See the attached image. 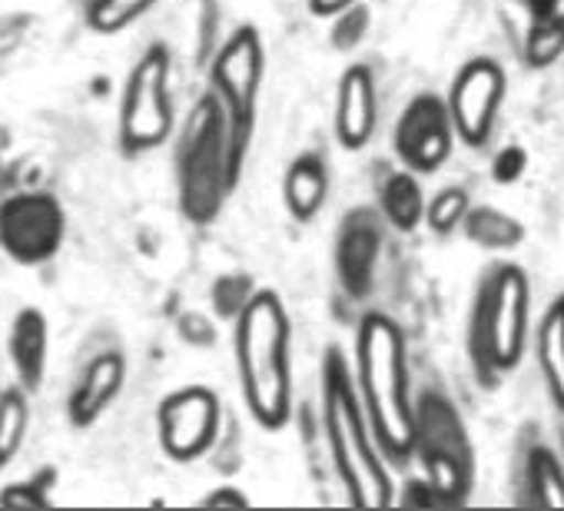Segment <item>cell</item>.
I'll return each instance as SVG.
<instances>
[{
	"label": "cell",
	"mask_w": 564,
	"mask_h": 511,
	"mask_svg": "<svg viewBox=\"0 0 564 511\" xmlns=\"http://www.w3.org/2000/svg\"><path fill=\"white\" fill-rule=\"evenodd\" d=\"M514 504H521V508H564V458L554 445H547L531 428L518 442Z\"/></svg>",
	"instance_id": "obj_14"
},
{
	"label": "cell",
	"mask_w": 564,
	"mask_h": 511,
	"mask_svg": "<svg viewBox=\"0 0 564 511\" xmlns=\"http://www.w3.org/2000/svg\"><path fill=\"white\" fill-rule=\"evenodd\" d=\"M123 376H127V366H123V359H120L117 352L97 356V359L84 369V376H80V382H77V389H74V395H70V422H74L77 428L94 425V422L110 409V402L120 395Z\"/></svg>",
	"instance_id": "obj_16"
},
{
	"label": "cell",
	"mask_w": 564,
	"mask_h": 511,
	"mask_svg": "<svg viewBox=\"0 0 564 511\" xmlns=\"http://www.w3.org/2000/svg\"><path fill=\"white\" fill-rule=\"evenodd\" d=\"M282 196H286V206L296 219H313L326 196H329V173H326V163L316 156V153H303L293 160L290 173H286V183H282Z\"/></svg>",
	"instance_id": "obj_20"
},
{
	"label": "cell",
	"mask_w": 564,
	"mask_h": 511,
	"mask_svg": "<svg viewBox=\"0 0 564 511\" xmlns=\"http://www.w3.org/2000/svg\"><path fill=\"white\" fill-rule=\"evenodd\" d=\"M468 206L471 196L465 186H445L432 199H425V222L435 236H452L455 229H462Z\"/></svg>",
	"instance_id": "obj_23"
},
{
	"label": "cell",
	"mask_w": 564,
	"mask_h": 511,
	"mask_svg": "<svg viewBox=\"0 0 564 511\" xmlns=\"http://www.w3.org/2000/svg\"><path fill=\"white\" fill-rule=\"evenodd\" d=\"M160 442L163 452L176 461H193L199 458L219 425V405L209 389H180L160 405Z\"/></svg>",
	"instance_id": "obj_12"
},
{
	"label": "cell",
	"mask_w": 564,
	"mask_h": 511,
	"mask_svg": "<svg viewBox=\"0 0 564 511\" xmlns=\"http://www.w3.org/2000/svg\"><path fill=\"white\" fill-rule=\"evenodd\" d=\"M382 256V216L376 209H352L336 239V273L349 300H366L376 286Z\"/></svg>",
	"instance_id": "obj_13"
},
{
	"label": "cell",
	"mask_w": 564,
	"mask_h": 511,
	"mask_svg": "<svg viewBox=\"0 0 564 511\" xmlns=\"http://www.w3.org/2000/svg\"><path fill=\"white\" fill-rule=\"evenodd\" d=\"M518 4H524L531 18H541V14H554L561 8V0H518Z\"/></svg>",
	"instance_id": "obj_29"
},
{
	"label": "cell",
	"mask_w": 564,
	"mask_h": 511,
	"mask_svg": "<svg viewBox=\"0 0 564 511\" xmlns=\"http://www.w3.org/2000/svg\"><path fill=\"white\" fill-rule=\"evenodd\" d=\"M170 51L153 44L133 67L123 97V140L130 150L160 146L170 133Z\"/></svg>",
	"instance_id": "obj_9"
},
{
	"label": "cell",
	"mask_w": 564,
	"mask_h": 511,
	"mask_svg": "<svg viewBox=\"0 0 564 511\" xmlns=\"http://www.w3.org/2000/svg\"><path fill=\"white\" fill-rule=\"evenodd\" d=\"M379 216L399 232H415L425 222V193L412 170H392L379 189Z\"/></svg>",
	"instance_id": "obj_19"
},
{
	"label": "cell",
	"mask_w": 564,
	"mask_h": 511,
	"mask_svg": "<svg viewBox=\"0 0 564 511\" xmlns=\"http://www.w3.org/2000/svg\"><path fill=\"white\" fill-rule=\"evenodd\" d=\"M28 428V399L18 389H8L0 395V465H4L24 442Z\"/></svg>",
	"instance_id": "obj_25"
},
{
	"label": "cell",
	"mask_w": 564,
	"mask_h": 511,
	"mask_svg": "<svg viewBox=\"0 0 564 511\" xmlns=\"http://www.w3.org/2000/svg\"><path fill=\"white\" fill-rule=\"evenodd\" d=\"M262 80V47L252 28L232 34V41L219 51L213 64V87L216 100L226 117V153H229V176L239 180L242 156L252 140L256 127V100Z\"/></svg>",
	"instance_id": "obj_7"
},
{
	"label": "cell",
	"mask_w": 564,
	"mask_h": 511,
	"mask_svg": "<svg viewBox=\"0 0 564 511\" xmlns=\"http://www.w3.org/2000/svg\"><path fill=\"white\" fill-rule=\"evenodd\" d=\"M356 372L359 399L382 458L402 465L412 458L415 402L409 389L405 336L386 313H369L356 333Z\"/></svg>",
	"instance_id": "obj_1"
},
{
	"label": "cell",
	"mask_w": 564,
	"mask_h": 511,
	"mask_svg": "<svg viewBox=\"0 0 564 511\" xmlns=\"http://www.w3.org/2000/svg\"><path fill=\"white\" fill-rule=\"evenodd\" d=\"M564 415V412H561ZM561 458H564V425H561Z\"/></svg>",
	"instance_id": "obj_30"
},
{
	"label": "cell",
	"mask_w": 564,
	"mask_h": 511,
	"mask_svg": "<svg viewBox=\"0 0 564 511\" xmlns=\"http://www.w3.org/2000/svg\"><path fill=\"white\" fill-rule=\"evenodd\" d=\"M455 127L445 107V97L438 94H415L392 133V150L405 170L415 176L435 173L452 160L455 150Z\"/></svg>",
	"instance_id": "obj_10"
},
{
	"label": "cell",
	"mask_w": 564,
	"mask_h": 511,
	"mask_svg": "<svg viewBox=\"0 0 564 511\" xmlns=\"http://www.w3.org/2000/svg\"><path fill=\"white\" fill-rule=\"evenodd\" d=\"M462 229L475 246L491 249V252H511L528 239L524 222L498 206H468Z\"/></svg>",
	"instance_id": "obj_21"
},
{
	"label": "cell",
	"mask_w": 564,
	"mask_h": 511,
	"mask_svg": "<svg viewBox=\"0 0 564 511\" xmlns=\"http://www.w3.org/2000/svg\"><path fill=\"white\" fill-rule=\"evenodd\" d=\"M412 458L422 465V481L438 508H462L475 491V442L468 425L442 389H425L415 402Z\"/></svg>",
	"instance_id": "obj_5"
},
{
	"label": "cell",
	"mask_w": 564,
	"mask_h": 511,
	"mask_svg": "<svg viewBox=\"0 0 564 511\" xmlns=\"http://www.w3.org/2000/svg\"><path fill=\"white\" fill-rule=\"evenodd\" d=\"M203 504H232V508H246L249 504V498L242 494V491H236V488H219V491H213V494H206L203 498Z\"/></svg>",
	"instance_id": "obj_27"
},
{
	"label": "cell",
	"mask_w": 564,
	"mask_h": 511,
	"mask_svg": "<svg viewBox=\"0 0 564 511\" xmlns=\"http://www.w3.org/2000/svg\"><path fill=\"white\" fill-rule=\"evenodd\" d=\"M505 97H508V70L495 57L481 54L465 61L452 77L448 100H445L455 137L465 146L481 150L495 133Z\"/></svg>",
	"instance_id": "obj_8"
},
{
	"label": "cell",
	"mask_w": 564,
	"mask_h": 511,
	"mask_svg": "<svg viewBox=\"0 0 564 511\" xmlns=\"http://www.w3.org/2000/svg\"><path fill=\"white\" fill-rule=\"evenodd\" d=\"M0 501H4V504H47V494L21 491V485H14V488H8L4 494H0Z\"/></svg>",
	"instance_id": "obj_28"
},
{
	"label": "cell",
	"mask_w": 564,
	"mask_h": 511,
	"mask_svg": "<svg viewBox=\"0 0 564 511\" xmlns=\"http://www.w3.org/2000/svg\"><path fill=\"white\" fill-rule=\"evenodd\" d=\"M323 422H326L333 461L346 485L349 501L359 508L395 504V488H392L389 468L372 438L349 362L339 349H329L326 366H323Z\"/></svg>",
	"instance_id": "obj_4"
},
{
	"label": "cell",
	"mask_w": 564,
	"mask_h": 511,
	"mask_svg": "<svg viewBox=\"0 0 564 511\" xmlns=\"http://www.w3.org/2000/svg\"><path fill=\"white\" fill-rule=\"evenodd\" d=\"M379 123V90L366 64H352L339 80L336 97V137L346 150H362L376 137Z\"/></svg>",
	"instance_id": "obj_15"
},
{
	"label": "cell",
	"mask_w": 564,
	"mask_h": 511,
	"mask_svg": "<svg viewBox=\"0 0 564 511\" xmlns=\"http://www.w3.org/2000/svg\"><path fill=\"white\" fill-rule=\"evenodd\" d=\"M11 359L28 392H37L47 369V319L41 309H21L11 326Z\"/></svg>",
	"instance_id": "obj_18"
},
{
	"label": "cell",
	"mask_w": 564,
	"mask_h": 511,
	"mask_svg": "<svg viewBox=\"0 0 564 511\" xmlns=\"http://www.w3.org/2000/svg\"><path fill=\"white\" fill-rule=\"evenodd\" d=\"M64 242V209L51 193H21L0 206V246L24 267L47 263Z\"/></svg>",
	"instance_id": "obj_11"
},
{
	"label": "cell",
	"mask_w": 564,
	"mask_h": 511,
	"mask_svg": "<svg viewBox=\"0 0 564 511\" xmlns=\"http://www.w3.org/2000/svg\"><path fill=\"white\" fill-rule=\"evenodd\" d=\"M236 369L249 415L279 432L293 415V362L290 316L279 296L262 290L239 309L236 319Z\"/></svg>",
	"instance_id": "obj_3"
},
{
	"label": "cell",
	"mask_w": 564,
	"mask_h": 511,
	"mask_svg": "<svg viewBox=\"0 0 564 511\" xmlns=\"http://www.w3.org/2000/svg\"><path fill=\"white\" fill-rule=\"evenodd\" d=\"M564 57V14L554 11V14H541V18H531V31L524 37V61L528 67L541 70V67H551Z\"/></svg>",
	"instance_id": "obj_22"
},
{
	"label": "cell",
	"mask_w": 564,
	"mask_h": 511,
	"mask_svg": "<svg viewBox=\"0 0 564 511\" xmlns=\"http://www.w3.org/2000/svg\"><path fill=\"white\" fill-rule=\"evenodd\" d=\"M356 4H359V0H310V11L316 18H336V14H346Z\"/></svg>",
	"instance_id": "obj_26"
},
{
	"label": "cell",
	"mask_w": 564,
	"mask_h": 511,
	"mask_svg": "<svg viewBox=\"0 0 564 511\" xmlns=\"http://www.w3.org/2000/svg\"><path fill=\"white\" fill-rule=\"evenodd\" d=\"M534 356L547 389V399L564 412V293L547 303L534 329Z\"/></svg>",
	"instance_id": "obj_17"
},
{
	"label": "cell",
	"mask_w": 564,
	"mask_h": 511,
	"mask_svg": "<svg viewBox=\"0 0 564 511\" xmlns=\"http://www.w3.org/2000/svg\"><path fill=\"white\" fill-rule=\"evenodd\" d=\"M229 186L232 176H229V153H226V117L219 100L209 94L196 104L183 133L180 206L193 222H209L216 219Z\"/></svg>",
	"instance_id": "obj_6"
},
{
	"label": "cell",
	"mask_w": 564,
	"mask_h": 511,
	"mask_svg": "<svg viewBox=\"0 0 564 511\" xmlns=\"http://www.w3.org/2000/svg\"><path fill=\"white\" fill-rule=\"evenodd\" d=\"M531 339V276L511 260L491 263L468 306V362L485 389H498L524 362Z\"/></svg>",
	"instance_id": "obj_2"
},
{
	"label": "cell",
	"mask_w": 564,
	"mask_h": 511,
	"mask_svg": "<svg viewBox=\"0 0 564 511\" xmlns=\"http://www.w3.org/2000/svg\"><path fill=\"white\" fill-rule=\"evenodd\" d=\"M156 0H94L87 21L97 34H117L130 28L140 14H147Z\"/></svg>",
	"instance_id": "obj_24"
}]
</instances>
